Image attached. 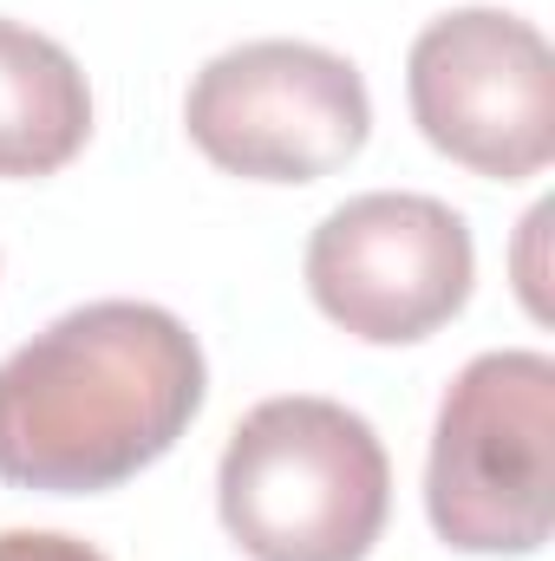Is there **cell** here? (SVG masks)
Returning a JSON list of instances; mask_svg holds the SVG:
<instances>
[{
  "mask_svg": "<svg viewBox=\"0 0 555 561\" xmlns=\"http://www.w3.org/2000/svg\"><path fill=\"white\" fill-rule=\"evenodd\" d=\"M406 99L424 144L471 176L523 183L555 157V53L536 20L503 7L438 13L412 39Z\"/></svg>",
  "mask_w": 555,
  "mask_h": 561,
  "instance_id": "5",
  "label": "cell"
},
{
  "mask_svg": "<svg viewBox=\"0 0 555 561\" xmlns=\"http://www.w3.org/2000/svg\"><path fill=\"white\" fill-rule=\"evenodd\" d=\"M424 510L457 556H536L555 523V359L477 353L431 424Z\"/></svg>",
  "mask_w": 555,
  "mask_h": 561,
  "instance_id": "3",
  "label": "cell"
},
{
  "mask_svg": "<svg viewBox=\"0 0 555 561\" xmlns=\"http://www.w3.org/2000/svg\"><path fill=\"white\" fill-rule=\"evenodd\" d=\"M0 561H112L59 529H0Z\"/></svg>",
  "mask_w": 555,
  "mask_h": 561,
  "instance_id": "8",
  "label": "cell"
},
{
  "mask_svg": "<svg viewBox=\"0 0 555 561\" xmlns=\"http://www.w3.org/2000/svg\"><path fill=\"white\" fill-rule=\"evenodd\" d=\"M190 144L249 183H320L373 138V99L353 59L307 39H249L216 53L183 99Z\"/></svg>",
  "mask_w": 555,
  "mask_h": 561,
  "instance_id": "4",
  "label": "cell"
},
{
  "mask_svg": "<svg viewBox=\"0 0 555 561\" xmlns=\"http://www.w3.org/2000/svg\"><path fill=\"white\" fill-rule=\"evenodd\" d=\"M196 333L150 300H92L0 359V483L99 496L150 470L203 412Z\"/></svg>",
  "mask_w": 555,
  "mask_h": 561,
  "instance_id": "1",
  "label": "cell"
},
{
  "mask_svg": "<svg viewBox=\"0 0 555 561\" xmlns=\"http://www.w3.org/2000/svg\"><path fill=\"white\" fill-rule=\"evenodd\" d=\"M471 280H477V249L464 216L418 190L353 196L307 242L314 307L366 346L431 340L444 320L464 313Z\"/></svg>",
  "mask_w": 555,
  "mask_h": 561,
  "instance_id": "6",
  "label": "cell"
},
{
  "mask_svg": "<svg viewBox=\"0 0 555 561\" xmlns=\"http://www.w3.org/2000/svg\"><path fill=\"white\" fill-rule=\"evenodd\" d=\"M216 510L249 561H366L393 510V463L360 412L287 392L229 431Z\"/></svg>",
  "mask_w": 555,
  "mask_h": 561,
  "instance_id": "2",
  "label": "cell"
},
{
  "mask_svg": "<svg viewBox=\"0 0 555 561\" xmlns=\"http://www.w3.org/2000/svg\"><path fill=\"white\" fill-rule=\"evenodd\" d=\"M92 138V85L79 59L20 26L0 20V176H53Z\"/></svg>",
  "mask_w": 555,
  "mask_h": 561,
  "instance_id": "7",
  "label": "cell"
}]
</instances>
